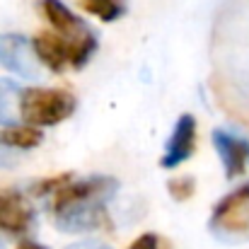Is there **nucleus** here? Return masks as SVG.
<instances>
[{
    "instance_id": "obj_11",
    "label": "nucleus",
    "mask_w": 249,
    "mask_h": 249,
    "mask_svg": "<svg viewBox=\"0 0 249 249\" xmlns=\"http://www.w3.org/2000/svg\"><path fill=\"white\" fill-rule=\"evenodd\" d=\"M0 141H5L7 145L17 148V150H29V148H36L41 141H44V133L39 126H32V124H12V126H5L0 131Z\"/></svg>"
},
{
    "instance_id": "obj_13",
    "label": "nucleus",
    "mask_w": 249,
    "mask_h": 249,
    "mask_svg": "<svg viewBox=\"0 0 249 249\" xmlns=\"http://www.w3.org/2000/svg\"><path fill=\"white\" fill-rule=\"evenodd\" d=\"M167 191H169V196L174 198V201H186V198H191L194 196V191H196V179L194 177H177V179H172L169 184H167Z\"/></svg>"
},
{
    "instance_id": "obj_15",
    "label": "nucleus",
    "mask_w": 249,
    "mask_h": 249,
    "mask_svg": "<svg viewBox=\"0 0 249 249\" xmlns=\"http://www.w3.org/2000/svg\"><path fill=\"white\" fill-rule=\"evenodd\" d=\"M71 179V174H61V177H53V179H46V181H39L32 191L34 194H49V191H56L58 186H63L66 181Z\"/></svg>"
},
{
    "instance_id": "obj_7",
    "label": "nucleus",
    "mask_w": 249,
    "mask_h": 249,
    "mask_svg": "<svg viewBox=\"0 0 249 249\" xmlns=\"http://www.w3.org/2000/svg\"><path fill=\"white\" fill-rule=\"evenodd\" d=\"M211 141H213L215 153L223 160V169H225L228 179H235V177L245 174V167L249 162L247 138H242V136H237L235 131H228V128H215Z\"/></svg>"
},
{
    "instance_id": "obj_18",
    "label": "nucleus",
    "mask_w": 249,
    "mask_h": 249,
    "mask_svg": "<svg viewBox=\"0 0 249 249\" xmlns=\"http://www.w3.org/2000/svg\"><path fill=\"white\" fill-rule=\"evenodd\" d=\"M17 249H46L44 245H39V242H32V240H24V242H19Z\"/></svg>"
},
{
    "instance_id": "obj_16",
    "label": "nucleus",
    "mask_w": 249,
    "mask_h": 249,
    "mask_svg": "<svg viewBox=\"0 0 249 249\" xmlns=\"http://www.w3.org/2000/svg\"><path fill=\"white\" fill-rule=\"evenodd\" d=\"M128 249H160V240H158L155 232H145L138 240H133V245Z\"/></svg>"
},
{
    "instance_id": "obj_8",
    "label": "nucleus",
    "mask_w": 249,
    "mask_h": 249,
    "mask_svg": "<svg viewBox=\"0 0 249 249\" xmlns=\"http://www.w3.org/2000/svg\"><path fill=\"white\" fill-rule=\"evenodd\" d=\"M196 148V119L191 114H181L172 128V136L165 143V155L160 160V167L174 169L181 162H186L194 155Z\"/></svg>"
},
{
    "instance_id": "obj_3",
    "label": "nucleus",
    "mask_w": 249,
    "mask_h": 249,
    "mask_svg": "<svg viewBox=\"0 0 249 249\" xmlns=\"http://www.w3.org/2000/svg\"><path fill=\"white\" fill-rule=\"evenodd\" d=\"M73 111H75V97L66 89H46V87L22 89L19 116L24 124L56 126L68 116H73Z\"/></svg>"
},
{
    "instance_id": "obj_2",
    "label": "nucleus",
    "mask_w": 249,
    "mask_h": 249,
    "mask_svg": "<svg viewBox=\"0 0 249 249\" xmlns=\"http://www.w3.org/2000/svg\"><path fill=\"white\" fill-rule=\"evenodd\" d=\"M208 230L218 242L225 245L249 242V181L215 203Z\"/></svg>"
},
{
    "instance_id": "obj_9",
    "label": "nucleus",
    "mask_w": 249,
    "mask_h": 249,
    "mask_svg": "<svg viewBox=\"0 0 249 249\" xmlns=\"http://www.w3.org/2000/svg\"><path fill=\"white\" fill-rule=\"evenodd\" d=\"M34 211L22 198L19 191H0V230L10 235H22L32 228Z\"/></svg>"
},
{
    "instance_id": "obj_10",
    "label": "nucleus",
    "mask_w": 249,
    "mask_h": 249,
    "mask_svg": "<svg viewBox=\"0 0 249 249\" xmlns=\"http://www.w3.org/2000/svg\"><path fill=\"white\" fill-rule=\"evenodd\" d=\"M19 97L22 87L7 78H0V126L19 124Z\"/></svg>"
},
{
    "instance_id": "obj_12",
    "label": "nucleus",
    "mask_w": 249,
    "mask_h": 249,
    "mask_svg": "<svg viewBox=\"0 0 249 249\" xmlns=\"http://www.w3.org/2000/svg\"><path fill=\"white\" fill-rule=\"evenodd\" d=\"M78 5L102 22H116L128 12V0H78Z\"/></svg>"
},
{
    "instance_id": "obj_17",
    "label": "nucleus",
    "mask_w": 249,
    "mask_h": 249,
    "mask_svg": "<svg viewBox=\"0 0 249 249\" xmlns=\"http://www.w3.org/2000/svg\"><path fill=\"white\" fill-rule=\"evenodd\" d=\"M66 249H111V247L104 245V242H97V240H85V242H75V245H71Z\"/></svg>"
},
{
    "instance_id": "obj_19",
    "label": "nucleus",
    "mask_w": 249,
    "mask_h": 249,
    "mask_svg": "<svg viewBox=\"0 0 249 249\" xmlns=\"http://www.w3.org/2000/svg\"><path fill=\"white\" fill-rule=\"evenodd\" d=\"M0 249H5V245H2V242H0Z\"/></svg>"
},
{
    "instance_id": "obj_5",
    "label": "nucleus",
    "mask_w": 249,
    "mask_h": 249,
    "mask_svg": "<svg viewBox=\"0 0 249 249\" xmlns=\"http://www.w3.org/2000/svg\"><path fill=\"white\" fill-rule=\"evenodd\" d=\"M0 66L19 78L27 80H39L41 73V61L34 51L32 39L22 34H0Z\"/></svg>"
},
{
    "instance_id": "obj_4",
    "label": "nucleus",
    "mask_w": 249,
    "mask_h": 249,
    "mask_svg": "<svg viewBox=\"0 0 249 249\" xmlns=\"http://www.w3.org/2000/svg\"><path fill=\"white\" fill-rule=\"evenodd\" d=\"M41 12L53 27V32H58L63 39L78 46L87 58H92V53L97 51V36L85 24V19H80L75 12H71L61 0H41Z\"/></svg>"
},
{
    "instance_id": "obj_6",
    "label": "nucleus",
    "mask_w": 249,
    "mask_h": 249,
    "mask_svg": "<svg viewBox=\"0 0 249 249\" xmlns=\"http://www.w3.org/2000/svg\"><path fill=\"white\" fill-rule=\"evenodd\" d=\"M34 51L44 66H49L53 73H63L68 66L71 68H83L89 61L78 46H73L68 39H63L58 32H41L32 39Z\"/></svg>"
},
{
    "instance_id": "obj_1",
    "label": "nucleus",
    "mask_w": 249,
    "mask_h": 249,
    "mask_svg": "<svg viewBox=\"0 0 249 249\" xmlns=\"http://www.w3.org/2000/svg\"><path fill=\"white\" fill-rule=\"evenodd\" d=\"M119 191L114 177L94 174L80 181H66L56 189L53 220L61 232H89L104 225L107 206Z\"/></svg>"
},
{
    "instance_id": "obj_14",
    "label": "nucleus",
    "mask_w": 249,
    "mask_h": 249,
    "mask_svg": "<svg viewBox=\"0 0 249 249\" xmlns=\"http://www.w3.org/2000/svg\"><path fill=\"white\" fill-rule=\"evenodd\" d=\"M19 162V150L7 145L5 141H0V169H10Z\"/></svg>"
}]
</instances>
